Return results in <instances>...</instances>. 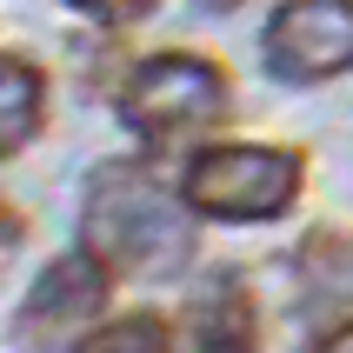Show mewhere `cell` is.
I'll return each instance as SVG.
<instances>
[{
  "mask_svg": "<svg viewBox=\"0 0 353 353\" xmlns=\"http://www.w3.org/2000/svg\"><path fill=\"white\" fill-rule=\"evenodd\" d=\"M80 247L107 274L174 280L194 260V207L167 194L140 160H100L80 194Z\"/></svg>",
  "mask_w": 353,
  "mask_h": 353,
  "instance_id": "obj_1",
  "label": "cell"
},
{
  "mask_svg": "<svg viewBox=\"0 0 353 353\" xmlns=\"http://www.w3.org/2000/svg\"><path fill=\"white\" fill-rule=\"evenodd\" d=\"M227 114H234V80H227V67H220L214 54H187V47L134 60V74L120 87V120H127L147 147L200 140Z\"/></svg>",
  "mask_w": 353,
  "mask_h": 353,
  "instance_id": "obj_2",
  "label": "cell"
},
{
  "mask_svg": "<svg viewBox=\"0 0 353 353\" xmlns=\"http://www.w3.org/2000/svg\"><path fill=\"white\" fill-rule=\"evenodd\" d=\"M307 187V160L267 140H227L200 147L180 174V200L207 220H280Z\"/></svg>",
  "mask_w": 353,
  "mask_h": 353,
  "instance_id": "obj_3",
  "label": "cell"
},
{
  "mask_svg": "<svg viewBox=\"0 0 353 353\" xmlns=\"http://www.w3.org/2000/svg\"><path fill=\"white\" fill-rule=\"evenodd\" d=\"M107 294H114V274L87 247L47 260L40 280L27 287V300H20V314H14V347H27V353L80 347L100 327V314H107Z\"/></svg>",
  "mask_w": 353,
  "mask_h": 353,
  "instance_id": "obj_4",
  "label": "cell"
},
{
  "mask_svg": "<svg viewBox=\"0 0 353 353\" xmlns=\"http://www.w3.org/2000/svg\"><path fill=\"white\" fill-rule=\"evenodd\" d=\"M260 54H267V74L294 80V87L353 74V0H287V7H274Z\"/></svg>",
  "mask_w": 353,
  "mask_h": 353,
  "instance_id": "obj_5",
  "label": "cell"
},
{
  "mask_svg": "<svg viewBox=\"0 0 353 353\" xmlns=\"http://www.w3.org/2000/svg\"><path fill=\"white\" fill-rule=\"evenodd\" d=\"M294 280H300V314L314 340H353V234L320 227L300 240L294 254Z\"/></svg>",
  "mask_w": 353,
  "mask_h": 353,
  "instance_id": "obj_6",
  "label": "cell"
},
{
  "mask_svg": "<svg viewBox=\"0 0 353 353\" xmlns=\"http://www.w3.org/2000/svg\"><path fill=\"white\" fill-rule=\"evenodd\" d=\"M180 353H260V314L240 274H207L187 294Z\"/></svg>",
  "mask_w": 353,
  "mask_h": 353,
  "instance_id": "obj_7",
  "label": "cell"
},
{
  "mask_svg": "<svg viewBox=\"0 0 353 353\" xmlns=\"http://www.w3.org/2000/svg\"><path fill=\"white\" fill-rule=\"evenodd\" d=\"M47 120V74L20 54H0V160H14Z\"/></svg>",
  "mask_w": 353,
  "mask_h": 353,
  "instance_id": "obj_8",
  "label": "cell"
},
{
  "mask_svg": "<svg viewBox=\"0 0 353 353\" xmlns=\"http://www.w3.org/2000/svg\"><path fill=\"white\" fill-rule=\"evenodd\" d=\"M74 353H174V334L160 314H120L107 327H94Z\"/></svg>",
  "mask_w": 353,
  "mask_h": 353,
  "instance_id": "obj_9",
  "label": "cell"
},
{
  "mask_svg": "<svg viewBox=\"0 0 353 353\" xmlns=\"http://www.w3.org/2000/svg\"><path fill=\"white\" fill-rule=\"evenodd\" d=\"M74 14H87V20H100V27H134V20H147L160 7V0H67Z\"/></svg>",
  "mask_w": 353,
  "mask_h": 353,
  "instance_id": "obj_10",
  "label": "cell"
},
{
  "mask_svg": "<svg viewBox=\"0 0 353 353\" xmlns=\"http://www.w3.org/2000/svg\"><path fill=\"white\" fill-rule=\"evenodd\" d=\"M20 247H27V220H20V207H7V200H0V274L14 267Z\"/></svg>",
  "mask_w": 353,
  "mask_h": 353,
  "instance_id": "obj_11",
  "label": "cell"
},
{
  "mask_svg": "<svg viewBox=\"0 0 353 353\" xmlns=\"http://www.w3.org/2000/svg\"><path fill=\"white\" fill-rule=\"evenodd\" d=\"M207 7H234V0H207Z\"/></svg>",
  "mask_w": 353,
  "mask_h": 353,
  "instance_id": "obj_12",
  "label": "cell"
}]
</instances>
